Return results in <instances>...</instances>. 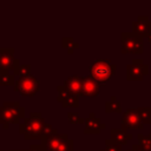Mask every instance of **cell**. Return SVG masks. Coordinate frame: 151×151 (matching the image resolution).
I'll return each instance as SVG.
<instances>
[{
	"label": "cell",
	"instance_id": "obj_22",
	"mask_svg": "<svg viewBox=\"0 0 151 151\" xmlns=\"http://www.w3.org/2000/svg\"><path fill=\"white\" fill-rule=\"evenodd\" d=\"M123 146L117 144L116 142H113L112 139H105V149L100 150V151H122Z\"/></svg>",
	"mask_w": 151,
	"mask_h": 151
},
{
	"label": "cell",
	"instance_id": "obj_9",
	"mask_svg": "<svg viewBox=\"0 0 151 151\" xmlns=\"http://www.w3.org/2000/svg\"><path fill=\"white\" fill-rule=\"evenodd\" d=\"M106 125L101 123L100 118L94 114V112H90L88 117L85 118V127H84V133L85 134H99Z\"/></svg>",
	"mask_w": 151,
	"mask_h": 151
},
{
	"label": "cell",
	"instance_id": "obj_30",
	"mask_svg": "<svg viewBox=\"0 0 151 151\" xmlns=\"http://www.w3.org/2000/svg\"><path fill=\"white\" fill-rule=\"evenodd\" d=\"M9 151H28V150H9Z\"/></svg>",
	"mask_w": 151,
	"mask_h": 151
},
{
	"label": "cell",
	"instance_id": "obj_20",
	"mask_svg": "<svg viewBox=\"0 0 151 151\" xmlns=\"http://www.w3.org/2000/svg\"><path fill=\"white\" fill-rule=\"evenodd\" d=\"M63 107H78L79 106V97L74 94H68L67 98L61 103Z\"/></svg>",
	"mask_w": 151,
	"mask_h": 151
},
{
	"label": "cell",
	"instance_id": "obj_12",
	"mask_svg": "<svg viewBox=\"0 0 151 151\" xmlns=\"http://www.w3.org/2000/svg\"><path fill=\"white\" fill-rule=\"evenodd\" d=\"M66 139H68L67 133H57V134L47 137V138L41 137L40 145L45 149V151H57L58 147L60 146V144Z\"/></svg>",
	"mask_w": 151,
	"mask_h": 151
},
{
	"label": "cell",
	"instance_id": "obj_4",
	"mask_svg": "<svg viewBox=\"0 0 151 151\" xmlns=\"http://www.w3.org/2000/svg\"><path fill=\"white\" fill-rule=\"evenodd\" d=\"M120 42V52L123 54H143L144 52V38L132 31L122 32Z\"/></svg>",
	"mask_w": 151,
	"mask_h": 151
},
{
	"label": "cell",
	"instance_id": "obj_23",
	"mask_svg": "<svg viewBox=\"0 0 151 151\" xmlns=\"http://www.w3.org/2000/svg\"><path fill=\"white\" fill-rule=\"evenodd\" d=\"M68 94H70V93L66 91V88H65L64 85L57 86V100H58L59 103H63V101L67 98Z\"/></svg>",
	"mask_w": 151,
	"mask_h": 151
},
{
	"label": "cell",
	"instance_id": "obj_13",
	"mask_svg": "<svg viewBox=\"0 0 151 151\" xmlns=\"http://www.w3.org/2000/svg\"><path fill=\"white\" fill-rule=\"evenodd\" d=\"M64 86L66 88V91L70 94H74V96H81V77L73 74L70 76L68 78H66Z\"/></svg>",
	"mask_w": 151,
	"mask_h": 151
},
{
	"label": "cell",
	"instance_id": "obj_16",
	"mask_svg": "<svg viewBox=\"0 0 151 151\" xmlns=\"http://www.w3.org/2000/svg\"><path fill=\"white\" fill-rule=\"evenodd\" d=\"M137 139L139 142L138 146H139L140 151H151V133H149V134L138 133Z\"/></svg>",
	"mask_w": 151,
	"mask_h": 151
},
{
	"label": "cell",
	"instance_id": "obj_6",
	"mask_svg": "<svg viewBox=\"0 0 151 151\" xmlns=\"http://www.w3.org/2000/svg\"><path fill=\"white\" fill-rule=\"evenodd\" d=\"M149 74V65L142 58L132 59V63L126 65V80H143Z\"/></svg>",
	"mask_w": 151,
	"mask_h": 151
},
{
	"label": "cell",
	"instance_id": "obj_17",
	"mask_svg": "<svg viewBox=\"0 0 151 151\" xmlns=\"http://www.w3.org/2000/svg\"><path fill=\"white\" fill-rule=\"evenodd\" d=\"M61 45L67 51L68 54H72L74 52V50L79 47V42H77L72 37H64L61 40Z\"/></svg>",
	"mask_w": 151,
	"mask_h": 151
},
{
	"label": "cell",
	"instance_id": "obj_11",
	"mask_svg": "<svg viewBox=\"0 0 151 151\" xmlns=\"http://www.w3.org/2000/svg\"><path fill=\"white\" fill-rule=\"evenodd\" d=\"M132 32L146 38L151 33V20L147 15H138L137 20L132 22Z\"/></svg>",
	"mask_w": 151,
	"mask_h": 151
},
{
	"label": "cell",
	"instance_id": "obj_19",
	"mask_svg": "<svg viewBox=\"0 0 151 151\" xmlns=\"http://www.w3.org/2000/svg\"><path fill=\"white\" fill-rule=\"evenodd\" d=\"M13 73H14V76H19V78L31 76V65L29 64H19L13 70Z\"/></svg>",
	"mask_w": 151,
	"mask_h": 151
},
{
	"label": "cell",
	"instance_id": "obj_26",
	"mask_svg": "<svg viewBox=\"0 0 151 151\" xmlns=\"http://www.w3.org/2000/svg\"><path fill=\"white\" fill-rule=\"evenodd\" d=\"M57 151H73V139H66L64 140Z\"/></svg>",
	"mask_w": 151,
	"mask_h": 151
},
{
	"label": "cell",
	"instance_id": "obj_7",
	"mask_svg": "<svg viewBox=\"0 0 151 151\" xmlns=\"http://www.w3.org/2000/svg\"><path fill=\"white\" fill-rule=\"evenodd\" d=\"M144 127L143 122L140 120L139 116L137 114L136 109H127L123 113L122 117V129L127 131V130H142Z\"/></svg>",
	"mask_w": 151,
	"mask_h": 151
},
{
	"label": "cell",
	"instance_id": "obj_2",
	"mask_svg": "<svg viewBox=\"0 0 151 151\" xmlns=\"http://www.w3.org/2000/svg\"><path fill=\"white\" fill-rule=\"evenodd\" d=\"M25 118V107L19 101H5L0 106V124L4 129H8L9 124H20Z\"/></svg>",
	"mask_w": 151,
	"mask_h": 151
},
{
	"label": "cell",
	"instance_id": "obj_5",
	"mask_svg": "<svg viewBox=\"0 0 151 151\" xmlns=\"http://www.w3.org/2000/svg\"><path fill=\"white\" fill-rule=\"evenodd\" d=\"M39 90H40V83L32 74L19 78L18 80H15L14 84V91L25 97H33L37 94Z\"/></svg>",
	"mask_w": 151,
	"mask_h": 151
},
{
	"label": "cell",
	"instance_id": "obj_28",
	"mask_svg": "<svg viewBox=\"0 0 151 151\" xmlns=\"http://www.w3.org/2000/svg\"><path fill=\"white\" fill-rule=\"evenodd\" d=\"M127 151H140V150H139L138 144H133V145H132V147H131L130 150H127Z\"/></svg>",
	"mask_w": 151,
	"mask_h": 151
},
{
	"label": "cell",
	"instance_id": "obj_24",
	"mask_svg": "<svg viewBox=\"0 0 151 151\" xmlns=\"http://www.w3.org/2000/svg\"><path fill=\"white\" fill-rule=\"evenodd\" d=\"M67 120L70 124H83L85 123V118H81L78 116V113L74 112H68L67 113Z\"/></svg>",
	"mask_w": 151,
	"mask_h": 151
},
{
	"label": "cell",
	"instance_id": "obj_14",
	"mask_svg": "<svg viewBox=\"0 0 151 151\" xmlns=\"http://www.w3.org/2000/svg\"><path fill=\"white\" fill-rule=\"evenodd\" d=\"M110 139L116 142L119 145H126L129 140L132 139V134L123 129H111L110 130Z\"/></svg>",
	"mask_w": 151,
	"mask_h": 151
},
{
	"label": "cell",
	"instance_id": "obj_3",
	"mask_svg": "<svg viewBox=\"0 0 151 151\" xmlns=\"http://www.w3.org/2000/svg\"><path fill=\"white\" fill-rule=\"evenodd\" d=\"M116 70V64H113L110 59H99L91 65L90 76L98 84H105L111 79L112 76H114Z\"/></svg>",
	"mask_w": 151,
	"mask_h": 151
},
{
	"label": "cell",
	"instance_id": "obj_25",
	"mask_svg": "<svg viewBox=\"0 0 151 151\" xmlns=\"http://www.w3.org/2000/svg\"><path fill=\"white\" fill-rule=\"evenodd\" d=\"M58 133V130L57 129H54L51 124H48V123H45V125H44V129H42V137H51V136H54V134H57Z\"/></svg>",
	"mask_w": 151,
	"mask_h": 151
},
{
	"label": "cell",
	"instance_id": "obj_27",
	"mask_svg": "<svg viewBox=\"0 0 151 151\" xmlns=\"http://www.w3.org/2000/svg\"><path fill=\"white\" fill-rule=\"evenodd\" d=\"M28 151H45V149L40 144H31Z\"/></svg>",
	"mask_w": 151,
	"mask_h": 151
},
{
	"label": "cell",
	"instance_id": "obj_10",
	"mask_svg": "<svg viewBox=\"0 0 151 151\" xmlns=\"http://www.w3.org/2000/svg\"><path fill=\"white\" fill-rule=\"evenodd\" d=\"M100 92V85L91 77H81V96L84 97H97Z\"/></svg>",
	"mask_w": 151,
	"mask_h": 151
},
{
	"label": "cell",
	"instance_id": "obj_29",
	"mask_svg": "<svg viewBox=\"0 0 151 151\" xmlns=\"http://www.w3.org/2000/svg\"><path fill=\"white\" fill-rule=\"evenodd\" d=\"M146 39H147V41H149V42L151 44V33H150V34H149V35L146 37Z\"/></svg>",
	"mask_w": 151,
	"mask_h": 151
},
{
	"label": "cell",
	"instance_id": "obj_31",
	"mask_svg": "<svg viewBox=\"0 0 151 151\" xmlns=\"http://www.w3.org/2000/svg\"><path fill=\"white\" fill-rule=\"evenodd\" d=\"M0 151H2V150H0Z\"/></svg>",
	"mask_w": 151,
	"mask_h": 151
},
{
	"label": "cell",
	"instance_id": "obj_18",
	"mask_svg": "<svg viewBox=\"0 0 151 151\" xmlns=\"http://www.w3.org/2000/svg\"><path fill=\"white\" fill-rule=\"evenodd\" d=\"M137 114L139 116L143 124H151V107H136Z\"/></svg>",
	"mask_w": 151,
	"mask_h": 151
},
{
	"label": "cell",
	"instance_id": "obj_1",
	"mask_svg": "<svg viewBox=\"0 0 151 151\" xmlns=\"http://www.w3.org/2000/svg\"><path fill=\"white\" fill-rule=\"evenodd\" d=\"M45 123L46 122L40 114V112H31L29 116L26 117L22 123L19 124V132L27 140L41 139Z\"/></svg>",
	"mask_w": 151,
	"mask_h": 151
},
{
	"label": "cell",
	"instance_id": "obj_8",
	"mask_svg": "<svg viewBox=\"0 0 151 151\" xmlns=\"http://www.w3.org/2000/svg\"><path fill=\"white\" fill-rule=\"evenodd\" d=\"M19 64H20V60L18 58H14L13 48L0 47V70H7L11 72Z\"/></svg>",
	"mask_w": 151,
	"mask_h": 151
},
{
	"label": "cell",
	"instance_id": "obj_15",
	"mask_svg": "<svg viewBox=\"0 0 151 151\" xmlns=\"http://www.w3.org/2000/svg\"><path fill=\"white\" fill-rule=\"evenodd\" d=\"M105 112L106 113H111V112H116V113H122L123 109H122V105L118 101L117 97L116 96H111L110 99L105 103Z\"/></svg>",
	"mask_w": 151,
	"mask_h": 151
},
{
	"label": "cell",
	"instance_id": "obj_21",
	"mask_svg": "<svg viewBox=\"0 0 151 151\" xmlns=\"http://www.w3.org/2000/svg\"><path fill=\"white\" fill-rule=\"evenodd\" d=\"M14 84H15L14 74L7 73L0 76V86H14Z\"/></svg>",
	"mask_w": 151,
	"mask_h": 151
}]
</instances>
